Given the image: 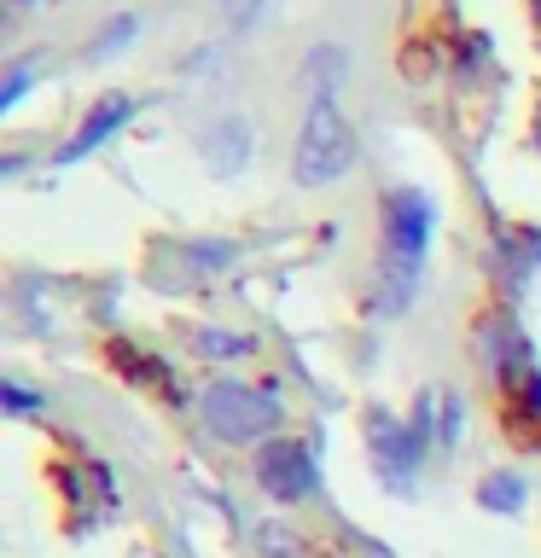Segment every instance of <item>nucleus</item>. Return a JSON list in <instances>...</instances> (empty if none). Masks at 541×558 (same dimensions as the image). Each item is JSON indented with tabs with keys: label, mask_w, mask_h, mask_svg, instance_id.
Segmentation results:
<instances>
[{
	"label": "nucleus",
	"mask_w": 541,
	"mask_h": 558,
	"mask_svg": "<svg viewBox=\"0 0 541 558\" xmlns=\"http://www.w3.org/2000/svg\"><path fill=\"white\" fill-rule=\"evenodd\" d=\"M134 29H140V24H134V17H117V24H111V29H105V35H99V41H94V47H87V59H111V52H117L122 41H129V35H134Z\"/></svg>",
	"instance_id": "nucleus-9"
},
{
	"label": "nucleus",
	"mask_w": 541,
	"mask_h": 558,
	"mask_svg": "<svg viewBox=\"0 0 541 558\" xmlns=\"http://www.w3.org/2000/svg\"><path fill=\"white\" fill-rule=\"evenodd\" d=\"M431 251V198L413 186H396L384 198V274H390V291L408 296L419 268H425Z\"/></svg>",
	"instance_id": "nucleus-3"
},
{
	"label": "nucleus",
	"mask_w": 541,
	"mask_h": 558,
	"mask_svg": "<svg viewBox=\"0 0 541 558\" xmlns=\"http://www.w3.org/2000/svg\"><path fill=\"white\" fill-rule=\"evenodd\" d=\"M524 477H513V471H495V477H483V488H478V500L489 506V512H518L524 506Z\"/></svg>",
	"instance_id": "nucleus-8"
},
{
	"label": "nucleus",
	"mask_w": 541,
	"mask_h": 558,
	"mask_svg": "<svg viewBox=\"0 0 541 558\" xmlns=\"http://www.w3.org/2000/svg\"><path fill=\"white\" fill-rule=\"evenodd\" d=\"M314 483H321V471H314V453L309 442H291V436H274V442H262L256 453V488L279 506H297L314 495Z\"/></svg>",
	"instance_id": "nucleus-4"
},
{
	"label": "nucleus",
	"mask_w": 541,
	"mask_h": 558,
	"mask_svg": "<svg viewBox=\"0 0 541 558\" xmlns=\"http://www.w3.org/2000/svg\"><path fill=\"white\" fill-rule=\"evenodd\" d=\"M536 146H541V117H536Z\"/></svg>",
	"instance_id": "nucleus-14"
},
{
	"label": "nucleus",
	"mask_w": 541,
	"mask_h": 558,
	"mask_svg": "<svg viewBox=\"0 0 541 558\" xmlns=\"http://www.w3.org/2000/svg\"><path fill=\"white\" fill-rule=\"evenodd\" d=\"M29 82H35V64H12L7 70V87H0V111H12V105L29 94Z\"/></svg>",
	"instance_id": "nucleus-10"
},
{
	"label": "nucleus",
	"mask_w": 541,
	"mask_h": 558,
	"mask_svg": "<svg viewBox=\"0 0 541 558\" xmlns=\"http://www.w3.org/2000/svg\"><path fill=\"white\" fill-rule=\"evenodd\" d=\"M349 163H356V129L344 122L338 99L332 94H314L309 117H303V134H297V186H332L344 181Z\"/></svg>",
	"instance_id": "nucleus-2"
},
{
	"label": "nucleus",
	"mask_w": 541,
	"mask_h": 558,
	"mask_svg": "<svg viewBox=\"0 0 541 558\" xmlns=\"http://www.w3.org/2000/svg\"><path fill=\"white\" fill-rule=\"evenodd\" d=\"M204 349H216V355H244V349H251V338H221V331H209Z\"/></svg>",
	"instance_id": "nucleus-13"
},
{
	"label": "nucleus",
	"mask_w": 541,
	"mask_h": 558,
	"mask_svg": "<svg viewBox=\"0 0 541 558\" xmlns=\"http://www.w3.org/2000/svg\"><path fill=\"white\" fill-rule=\"evenodd\" d=\"M17 7H35V0H17Z\"/></svg>",
	"instance_id": "nucleus-16"
},
{
	"label": "nucleus",
	"mask_w": 541,
	"mask_h": 558,
	"mask_svg": "<svg viewBox=\"0 0 541 558\" xmlns=\"http://www.w3.org/2000/svg\"><path fill=\"white\" fill-rule=\"evenodd\" d=\"M366 436H373V460L384 471V483L408 488L419 471V453H425V425H396L390 413H373L366 418Z\"/></svg>",
	"instance_id": "nucleus-5"
},
{
	"label": "nucleus",
	"mask_w": 541,
	"mask_h": 558,
	"mask_svg": "<svg viewBox=\"0 0 541 558\" xmlns=\"http://www.w3.org/2000/svg\"><path fill=\"white\" fill-rule=\"evenodd\" d=\"M0 401H7V408H12L17 418H24V413H35V408H41V401H35V396L24 390V384H12V378H7V384H0Z\"/></svg>",
	"instance_id": "nucleus-12"
},
{
	"label": "nucleus",
	"mask_w": 541,
	"mask_h": 558,
	"mask_svg": "<svg viewBox=\"0 0 541 558\" xmlns=\"http://www.w3.org/2000/svg\"><path fill=\"white\" fill-rule=\"evenodd\" d=\"M129 117H134V99H129V94H105V99H94V111L82 117V129L70 134V146L59 151V163H82V157L99 151Z\"/></svg>",
	"instance_id": "nucleus-6"
},
{
	"label": "nucleus",
	"mask_w": 541,
	"mask_h": 558,
	"mask_svg": "<svg viewBox=\"0 0 541 558\" xmlns=\"http://www.w3.org/2000/svg\"><path fill=\"white\" fill-rule=\"evenodd\" d=\"M209 169L216 174H239L244 163H251V122L244 117H227V122H216L209 129Z\"/></svg>",
	"instance_id": "nucleus-7"
},
{
	"label": "nucleus",
	"mask_w": 541,
	"mask_h": 558,
	"mask_svg": "<svg viewBox=\"0 0 541 558\" xmlns=\"http://www.w3.org/2000/svg\"><path fill=\"white\" fill-rule=\"evenodd\" d=\"M199 418L209 425L216 442H274V430L286 425V401L274 390H256V384H239V378H216L209 390L199 396Z\"/></svg>",
	"instance_id": "nucleus-1"
},
{
	"label": "nucleus",
	"mask_w": 541,
	"mask_h": 558,
	"mask_svg": "<svg viewBox=\"0 0 541 558\" xmlns=\"http://www.w3.org/2000/svg\"><path fill=\"white\" fill-rule=\"evenodd\" d=\"M216 12H221L227 24H233V29H244V24H256L262 0H216Z\"/></svg>",
	"instance_id": "nucleus-11"
},
{
	"label": "nucleus",
	"mask_w": 541,
	"mask_h": 558,
	"mask_svg": "<svg viewBox=\"0 0 541 558\" xmlns=\"http://www.w3.org/2000/svg\"><path fill=\"white\" fill-rule=\"evenodd\" d=\"M530 7H536V17H541V0H530Z\"/></svg>",
	"instance_id": "nucleus-15"
}]
</instances>
